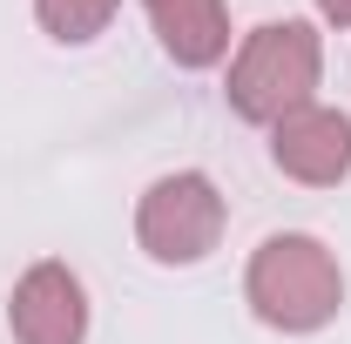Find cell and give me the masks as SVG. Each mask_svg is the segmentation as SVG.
<instances>
[{
  "mask_svg": "<svg viewBox=\"0 0 351 344\" xmlns=\"http://www.w3.org/2000/svg\"><path fill=\"white\" fill-rule=\"evenodd\" d=\"M250 291H257L263 317H277V324H317V317L338 304V277H331V263H324L317 243L277 236V243H263Z\"/></svg>",
  "mask_w": 351,
  "mask_h": 344,
  "instance_id": "obj_1",
  "label": "cell"
},
{
  "mask_svg": "<svg viewBox=\"0 0 351 344\" xmlns=\"http://www.w3.org/2000/svg\"><path fill=\"white\" fill-rule=\"evenodd\" d=\"M311 75H317V47H311L304 27H263L243 54V68H237V108L277 115L311 88Z\"/></svg>",
  "mask_w": 351,
  "mask_h": 344,
  "instance_id": "obj_2",
  "label": "cell"
},
{
  "mask_svg": "<svg viewBox=\"0 0 351 344\" xmlns=\"http://www.w3.org/2000/svg\"><path fill=\"white\" fill-rule=\"evenodd\" d=\"M217 216L223 210H217V196H210L203 175H176V182H162L149 196L142 236L156 243V257H203L210 236H217Z\"/></svg>",
  "mask_w": 351,
  "mask_h": 344,
  "instance_id": "obj_3",
  "label": "cell"
},
{
  "mask_svg": "<svg viewBox=\"0 0 351 344\" xmlns=\"http://www.w3.org/2000/svg\"><path fill=\"white\" fill-rule=\"evenodd\" d=\"M14 324H21L27 344H75L82 338V291H75V277L34 270L21 304H14Z\"/></svg>",
  "mask_w": 351,
  "mask_h": 344,
  "instance_id": "obj_4",
  "label": "cell"
},
{
  "mask_svg": "<svg viewBox=\"0 0 351 344\" xmlns=\"http://www.w3.org/2000/svg\"><path fill=\"white\" fill-rule=\"evenodd\" d=\"M277 162L311 175V182H338L351 169V122L345 115H304L277 135Z\"/></svg>",
  "mask_w": 351,
  "mask_h": 344,
  "instance_id": "obj_5",
  "label": "cell"
},
{
  "mask_svg": "<svg viewBox=\"0 0 351 344\" xmlns=\"http://www.w3.org/2000/svg\"><path fill=\"white\" fill-rule=\"evenodd\" d=\"M162 21V41L176 61H217L223 54V14L217 0H149Z\"/></svg>",
  "mask_w": 351,
  "mask_h": 344,
  "instance_id": "obj_6",
  "label": "cell"
},
{
  "mask_svg": "<svg viewBox=\"0 0 351 344\" xmlns=\"http://www.w3.org/2000/svg\"><path fill=\"white\" fill-rule=\"evenodd\" d=\"M108 7H115V0H41L47 27H54L61 41H88V34L108 21Z\"/></svg>",
  "mask_w": 351,
  "mask_h": 344,
  "instance_id": "obj_7",
  "label": "cell"
},
{
  "mask_svg": "<svg viewBox=\"0 0 351 344\" xmlns=\"http://www.w3.org/2000/svg\"><path fill=\"white\" fill-rule=\"evenodd\" d=\"M324 7H331V14H338V21H351V0H324Z\"/></svg>",
  "mask_w": 351,
  "mask_h": 344,
  "instance_id": "obj_8",
  "label": "cell"
}]
</instances>
